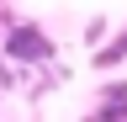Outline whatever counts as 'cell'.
<instances>
[{
	"mask_svg": "<svg viewBox=\"0 0 127 122\" xmlns=\"http://www.w3.org/2000/svg\"><path fill=\"white\" fill-rule=\"evenodd\" d=\"M5 58H16V64H42V58H53V42H48L42 27H11Z\"/></svg>",
	"mask_w": 127,
	"mask_h": 122,
	"instance_id": "cell-1",
	"label": "cell"
},
{
	"mask_svg": "<svg viewBox=\"0 0 127 122\" xmlns=\"http://www.w3.org/2000/svg\"><path fill=\"white\" fill-rule=\"evenodd\" d=\"M117 58H127V32H122L117 42H111V48H101V53H95V69H111Z\"/></svg>",
	"mask_w": 127,
	"mask_h": 122,
	"instance_id": "cell-2",
	"label": "cell"
}]
</instances>
